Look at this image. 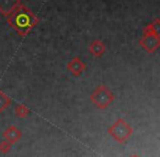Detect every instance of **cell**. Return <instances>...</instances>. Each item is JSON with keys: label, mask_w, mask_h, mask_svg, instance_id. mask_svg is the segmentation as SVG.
<instances>
[{"label": "cell", "mask_w": 160, "mask_h": 157, "mask_svg": "<svg viewBox=\"0 0 160 157\" xmlns=\"http://www.w3.org/2000/svg\"><path fill=\"white\" fill-rule=\"evenodd\" d=\"M160 32V20L156 19L153 22L148 24L144 29V34H155V35H159Z\"/></svg>", "instance_id": "9"}, {"label": "cell", "mask_w": 160, "mask_h": 157, "mask_svg": "<svg viewBox=\"0 0 160 157\" xmlns=\"http://www.w3.org/2000/svg\"><path fill=\"white\" fill-rule=\"evenodd\" d=\"M3 136H5L6 141L9 142L10 144H13L18 142L21 137V132L17 127L11 126L3 132Z\"/></svg>", "instance_id": "7"}, {"label": "cell", "mask_w": 160, "mask_h": 157, "mask_svg": "<svg viewBox=\"0 0 160 157\" xmlns=\"http://www.w3.org/2000/svg\"><path fill=\"white\" fill-rule=\"evenodd\" d=\"M7 22L20 36L24 37L38 23V18L25 6L21 5L7 18Z\"/></svg>", "instance_id": "1"}, {"label": "cell", "mask_w": 160, "mask_h": 157, "mask_svg": "<svg viewBox=\"0 0 160 157\" xmlns=\"http://www.w3.org/2000/svg\"><path fill=\"white\" fill-rule=\"evenodd\" d=\"M10 103H11V99H10L9 96L0 91V113L5 110L10 105Z\"/></svg>", "instance_id": "10"}, {"label": "cell", "mask_w": 160, "mask_h": 157, "mask_svg": "<svg viewBox=\"0 0 160 157\" xmlns=\"http://www.w3.org/2000/svg\"><path fill=\"white\" fill-rule=\"evenodd\" d=\"M131 157H139V156H138V155H132Z\"/></svg>", "instance_id": "13"}, {"label": "cell", "mask_w": 160, "mask_h": 157, "mask_svg": "<svg viewBox=\"0 0 160 157\" xmlns=\"http://www.w3.org/2000/svg\"><path fill=\"white\" fill-rule=\"evenodd\" d=\"M67 69L75 76H79L86 70V64L79 57H75L67 63Z\"/></svg>", "instance_id": "6"}, {"label": "cell", "mask_w": 160, "mask_h": 157, "mask_svg": "<svg viewBox=\"0 0 160 157\" xmlns=\"http://www.w3.org/2000/svg\"><path fill=\"white\" fill-rule=\"evenodd\" d=\"M90 98L98 108L104 109L114 100V95L105 85H99L92 92Z\"/></svg>", "instance_id": "3"}, {"label": "cell", "mask_w": 160, "mask_h": 157, "mask_svg": "<svg viewBox=\"0 0 160 157\" xmlns=\"http://www.w3.org/2000/svg\"><path fill=\"white\" fill-rule=\"evenodd\" d=\"M21 5V0H0V13L8 18Z\"/></svg>", "instance_id": "5"}, {"label": "cell", "mask_w": 160, "mask_h": 157, "mask_svg": "<svg viewBox=\"0 0 160 157\" xmlns=\"http://www.w3.org/2000/svg\"><path fill=\"white\" fill-rule=\"evenodd\" d=\"M11 148V144L7 141H2L0 143V152L2 153H8Z\"/></svg>", "instance_id": "12"}, {"label": "cell", "mask_w": 160, "mask_h": 157, "mask_svg": "<svg viewBox=\"0 0 160 157\" xmlns=\"http://www.w3.org/2000/svg\"><path fill=\"white\" fill-rule=\"evenodd\" d=\"M89 50L94 57H101V56L105 53V45L102 40L94 39L93 42L90 44Z\"/></svg>", "instance_id": "8"}, {"label": "cell", "mask_w": 160, "mask_h": 157, "mask_svg": "<svg viewBox=\"0 0 160 157\" xmlns=\"http://www.w3.org/2000/svg\"><path fill=\"white\" fill-rule=\"evenodd\" d=\"M139 44L147 53H152L159 48L160 46V35L155 34H144L140 38Z\"/></svg>", "instance_id": "4"}, {"label": "cell", "mask_w": 160, "mask_h": 157, "mask_svg": "<svg viewBox=\"0 0 160 157\" xmlns=\"http://www.w3.org/2000/svg\"><path fill=\"white\" fill-rule=\"evenodd\" d=\"M108 132L118 141V143H124L133 133V129L128 126L126 121L122 118H118L109 128Z\"/></svg>", "instance_id": "2"}, {"label": "cell", "mask_w": 160, "mask_h": 157, "mask_svg": "<svg viewBox=\"0 0 160 157\" xmlns=\"http://www.w3.org/2000/svg\"><path fill=\"white\" fill-rule=\"evenodd\" d=\"M30 113V110L28 109L27 106H24V105H18V106L16 107V113L17 116H19V117H25V116H28V113Z\"/></svg>", "instance_id": "11"}]
</instances>
